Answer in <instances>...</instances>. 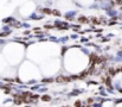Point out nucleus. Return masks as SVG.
Returning <instances> with one entry per match:
<instances>
[{
  "instance_id": "7ed1b4c3",
  "label": "nucleus",
  "mask_w": 122,
  "mask_h": 107,
  "mask_svg": "<svg viewBox=\"0 0 122 107\" xmlns=\"http://www.w3.org/2000/svg\"><path fill=\"white\" fill-rule=\"evenodd\" d=\"M78 20H80V23H86V22H88V19H86V18H84V17H81Z\"/></svg>"
},
{
  "instance_id": "f257e3e1",
  "label": "nucleus",
  "mask_w": 122,
  "mask_h": 107,
  "mask_svg": "<svg viewBox=\"0 0 122 107\" xmlns=\"http://www.w3.org/2000/svg\"><path fill=\"white\" fill-rule=\"evenodd\" d=\"M56 81H57L58 83H66V82H69V81H70V77H65V76H58V77L56 79Z\"/></svg>"
},
{
  "instance_id": "20e7f679",
  "label": "nucleus",
  "mask_w": 122,
  "mask_h": 107,
  "mask_svg": "<svg viewBox=\"0 0 122 107\" xmlns=\"http://www.w3.org/2000/svg\"><path fill=\"white\" fill-rule=\"evenodd\" d=\"M81 106V102H76V107H80Z\"/></svg>"
},
{
  "instance_id": "f03ea898",
  "label": "nucleus",
  "mask_w": 122,
  "mask_h": 107,
  "mask_svg": "<svg viewBox=\"0 0 122 107\" xmlns=\"http://www.w3.org/2000/svg\"><path fill=\"white\" fill-rule=\"evenodd\" d=\"M41 99H43V101H50V100H51V98H50L49 95H44Z\"/></svg>"
}]
</instances>
